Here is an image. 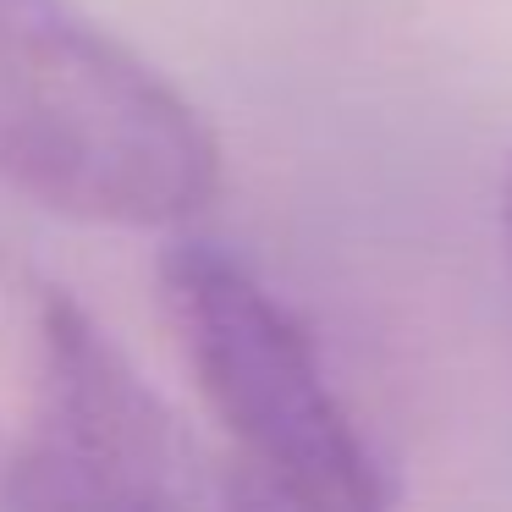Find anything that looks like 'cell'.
<instances>
[{
    "label": "cell",
    "instance_id": "obj_4",
    "mask_svg": "<svg viewBox=\"0 0 512 512\" xmlns=\"http://www.w3.org/2000/svg\"><path fill=\"white\" fill-rule=\"evenodd\" d=\"M501 237H507V254H512V166H507V188H501Z\"/></svg>",
    "mask_w": 512,
    "mask_h": 512
},
{
    "label": "cell",
    "instance_id": "obj_3",
    "mask_svg": "<svg viewBox=\"0 0 512 512\" xmlns=\"http://www.w3.org/2000/svg\"><path fill=\"white\" fill-rule=\"evenodd\" d=\"M34 358V419L0 457V512H259L254 479L210 468L78 298H39Z\"/></svg>",
    "mask_w": 512,
    "mask_h": 512
},
{
    "label": "cell",
    "instance_id": "obj_1",
    "mask_svg": "<svg viewBox=\"0 0 512 512\" xmlns=\"http://www.w3.org/2000/svg\"><path fill=\"white\" fill-rule=\"evenodd\" d=\"M0 177L67 221L171 232L215 204L221 144L72 0H0Z\"/></svg>",
    "mask_w": 512,
    "mask_h": 512
},
{
    "label": "cell",
    "instance_id": "obj_5",
    "mask_svg": "<svg viewBox=\"0 0 512 512\" xmlns=\"http://www.w3.org/2000/svg\"><path fill=\"white\" fill-rule=\"evenodd\" d=\"M254 501H259V512H287L276 496H270V490H259V485H254Z\"/></svg>",
    "mask_w": 512,
    "mask_h": 512
},
{
    "label": "cell",
    "instance_id": "obj_2",
    "mask_svg": "<svg viewBox=\"0 0 512 512\" xmlns=\"http://www.w3.org/2000/svg\"><path fill=\"white\" fill-rule=\"evenodd\" d=\"M160 303L237 452V468L287 512H391V490L292 309L226 248L177 243Z\"/></svg>",
    "mask_w": 512,
    "mask_h": 512
}]
</instances>
